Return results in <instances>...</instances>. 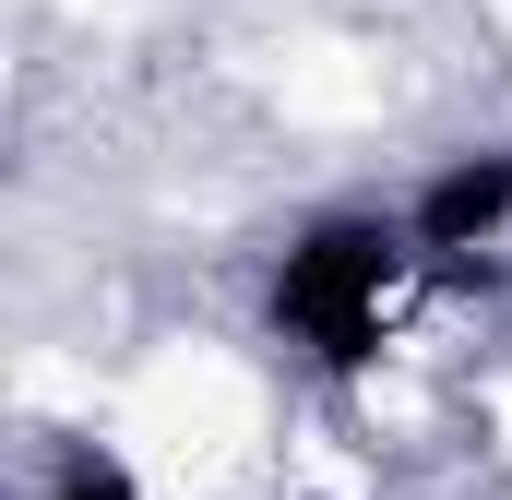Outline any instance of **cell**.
Instances as JSON below:
<instances>
[{"label": "cell", "instance_id": "cell-1", "mask_svg": "<svg viewBox=\"0 0 512 500\" xmlns=\"http://www.w3.org/2000/svg\"><path fill=\"white\" fill-rule=\"evenodd\" d=\"M405 227L382 215H322L310 239L274 262V322H286V346H310L322 370H370V346H382V298L393 274H405Z\"/></svg>", "mask_w": 512, "mask_h": 500}, {"label": "cell", "instance_id": "cell-2", "mask_svg": "<svg viewBox=\"0 0 512 500\" xmlns=\"http://www.w3.org/2000/svg\"><path fill=\"white\" fill-rule=\"evenodd\" d=\"M405 239L429 250V262H477V250H501L512 239V155H453V167L417 191Z\"/></svg>", "mask_w": 512, "mask_h": 500}, {"label": "cell", "instance_id": "cell-3", "mask_svg": "<svg viewBox=\"0 0 512 500\" xmlns=\"http://www.w3.org/2000/svg\"><path fill=\"white\" fill-rule=\"evenodd\" d=\"M48 500H131V477L108 465V453H72V465H60V489H48Z\"/></svg>", "mask_w": 512, "mask_h": 500}]
</instances>
